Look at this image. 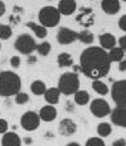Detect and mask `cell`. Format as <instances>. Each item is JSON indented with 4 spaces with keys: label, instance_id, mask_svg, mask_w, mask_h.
Segmentation results:
<instances>
[{
    "label": "cell",
    "instance_id": "obj_10",
    "mask_svg": "<svg viewBox=\"0 0 126 146\" xmlns=\"http://www.w3.org/2000/svg\"><path fill=\"white\" fill-rule=\"evenodd\" d=\"M77 40V32L68 27H61L57 32V41L61 45H70Z\"/></svg>",
    "mask_w": 126,
    "mask_h": 146
},
{
    "label": "cell",
    "instance_id": "obj_36",
    "mask_svg": "<svg viewBox=\"0 0 126 146\" xmlns=\"http://www.w3.org/2000/svg\"><path fill=\"white\" fill-rule=\"evenodd\" d=\"M112 146H126V140L125 139H117L113 141Z\"/></svg>",
    "mask_w": 126,
    "mask_h": 146
},
{
    "label": "cell",
    "instance_id": "obj_12",
    "mask_svg": "<svg viewBox=\"0 0 126 146\" xmlns=\"http://www.w3.org/2000/svg\"><path fill=\"white\" fill-rule=\"evenodd\" d=\"M111 122L117 127L126 128V106H116L111 110Z\"/></svg>",
    "mask_w": 126,
    "mask_h": 146
},
{
    "label": "cell",
    "instance_id": "obj_14",
    "mask_svg": "<svg viewBox=\"0 0 126 146\" xmlns=\"http://www.w3.org/2000/svg\"><path fill=\"white\" fill-rule=\"evenodd\" d=\"M39 117H40V121L43 122H46V123H50V122H53L54 119L57 118V109L54 105H50V104H46V105H44L43 108L40 109V111H39Z\"/></svg>",
    "mask_w": 126,
    "mask_h": 146
},
{
    "label": "cell",
    "instance_id": "obj_27",
    "mask_svg": "<svg viewBox=\"0 0 126 146\" xmlns=\"http://www.w3.org/2000/svg\"><path fill=\"white\" fill-rule=\"evenodd\" d=\"M13 35V30L10 25H5V23H0V41L9 40Z\"/></svg>",
    "mask_w": 126,
    "mask_h": 146
},
{
    "label": "cell",
    "instance_id": "obj_23",
    "mask_svg": "<svg viewBox=\"0 0 126 146\" xmlns=\"http://www.w3.org/2000/svg\"><path fill=\"white\" fill-rule=\"evenodd\" d=\"M46 88H48V87H46L45 82H44V81H40V80L34 81V82L31 83V86H30L31 92H32L34 95H36V96L44 95V92L46 91Z\"/></svg>",
    "mask_w": 126,
    "mask_h": 146
},
{
    "label": "cell",
    "instance_id": "obj_21",
    "mask_svg": "<svg viewBox=\"0 0 126 146\" xmlns=\"http://www.w3.org/2000/svg\"><path fill=\"white\" fill-rule=\"evenodd\" d=\"M107 53H108V58H109V62H111V63H113V62L115 63H120L125 56V51L122 50L120 46L119 48L115 46V48H112L111 50L107 51Z\"/></svg>",
    "mask_w": 126,
    "mask_h": 146
},
{
    "label": "cell",
    "instance_id": "obj_30",
    "mask_svg": "<svg viewBox=\"0 0 126 146\" xmlns=\"http://www.w3.org/2000/svg\"><path fill=\"white\" fill-rule=\"evenodd\" d=\"M85 146H106V142L103 141L102 137H90V139L86 140Z\"/></svg>",
    "mask_w": 126,
    "mask_h": 146
},
{
    "label": "cell",
    "instance_id": "obj_11",
    "mask_svg": "<svg viewBox=\"0 0 126 146\" xmlns=\"http://www.w3.org/2000/svg\"><path fill=\"white\" fill-rule=\"evenodd\" d=\"M77 131V124L71 118H63L58 124V132L64 137L73 136Z\"/></svg>",
    "mask_w": 126,
    "mask_h": 146
},
{
    "label": "cell",
    "instance_id": "obj_22",
    "mask_svg": "<svg viewBox=\"0 0 126 146\" xmlns=\"http://www.w3.org/2000/svg\"><path fill=\"white\" fill-rule=\"evenodd\" d=\"M57 64L61 68H67V67L73 66V58L68 53H61L57 56Z\"/></svg>",
    "mask_w": 126,
    "mask_h": 146
},
{
    "label": "cell",
    "instance_id": "obj_42",
    "mask_svg": "<svg viewBox=\"0 0 126 146\" xmlns=\"http://www.w3.org/2000/svg\"><path fill=\"white\" fill-rule=\"evenodd\" d=\"M0 51H1V41H0Z\"/></svg>",
    "mask_w": 126,
    "mask_h": 146
},
{
    "label": "cell",
    "instance_id": "obj_13",
    "mask_svg": "<svg viewBox=\"0 0 126 146\" xmlns=\"http://www.w3.org/2000/svg\"><path fill=\"white\" fill-rule=\"evenodd\" d=\"M57 9L61 15H72L77 9V3L76 0H59Z\"/></svg>",
    "mask_w": 126,
    "mask_h": 146
},
{
    "label": "cell",
    "instance_id": "obj_41",
    "mask_svg": "<svg viewBox=\"0 0 126 146\" xmlns=\"http://www.w3.org/2000/svg\"><path fill=\"white\" fill-rule=\"evenodd\" d=\"M67 110L68 111H72L73 110V105H72V104L70 105V103H67Z\"/></svg>",
    "mask_w": 126,
    "mask_h": 146
},
{
    "label": "cell",
    "instance_id": "obj_15",
    "mask_svg": "<svg viewBox=\"0 0 126 146\" xmlns=\"http://www.w3.org/2000/svg\"><path fill=\"white\" fill-rule=\"evenodd\" d=\"M101 7H102V10L106 14H109V15L117 14L120 12V9H121L120 0H102Z\"/></svg>",
    "mask_w": 126,
    "mask_h": 146
},
{
    "label": "cell",
    "instance_id": "obj_29",
    "mask_svg": "<svg viewBox=\"0 0 126 146\" xmlns=\"http://www.w3.org/2000/svg\"><path fill=\"white\" fill-rule=\"evenodd\" d=\"M14 101L15 104H18V105H25V104L28 103V100H30V96H28V94L26 92H22V91H19V92L17 94V95L14 96Z\"/></svg>",
    "mask_w": 126,
    "mask_h": 146
},
{
    "label": "cell",
    "instance_id": "obj_1",
    "mask_svg": "<svg viewBox=\"0 0 126 146\" xmlns=\"http://www.w3.org/2000/svg\"><path fill=\"white\" fill-rule=\"evenodd\" d=\"M81 72L90 80H101L106 77L111 69L108 53L101 46L86 48L80 55Z\"/></svg>",
    "mask_w": 126,
    "mask_h": 146
},
{
    "label": "cell",
    "instance_id": "obj_7",
    "mask_svg": "<svg viewBox=\"0 0 126 146\" xmlns=\"http://www.w3.org/2000/svg\"><path fill=\"white\" fill-rule=\"evenodd\" d=\"M19 123H21V127L25 131L27 132L36 131L39 128V126H40V117H39V114L36 111L28 110L22 114Z\"/></svg>",
    "mask_w": 126,
    "mask_h": 146
},
{
    "label": "cell",
    "instance_id": "obj_20",
    "mask_svg": "<svg viewBox=\"0 0 126 146\" xmlns=\"http://www.w3.org/2000/svg\"><path fill=\"white\" fill-rule=\"evenodd\" d=\"M73 100H75V103L77 104V105L84 106V105H86V104H89V101H90V95H89V92L85 90H78L73 94Z\"/></svg>",
    "mask_w": 126,
    "mask_h": 146
},
{
    "label": "cell",
    "instance_id": "obj_24",
    "mask_svg": "<svg viewBox=\"0 0 126 146\" xmlns=\"http://www.w3.org/2000/svg\"><path fill=\"white\" fill-rule=\"evenodd\" d=\"M91 87H93V90L101 96H104L109 92L108 86H107L102 80H94L93 82H91Z\"/></svg>",
    "mask_w": 126,
    "mask_h": 146
},
{
    "label": "cell",
    "instance_id": "obj_3",
    "mask_svg": "<svg viewBox=\"0 0 126 146\" xmlns=\"http://www.w3.org/2000/svg\"><path fill=\"white\" fill-rule=\"evenodd\" d=\"M58 87L59 92L62 95L70 96L73 95L76 91L80 90V78H78V74L73 72H64L61 74L58 80Z\"/></svg>",
    "mask_w": 126,
    "mask_h": 146
},
{
    "label": "cell",
    "instance_id": "obj_38",
    "mask_svg": "<svg viewBox=\"0 0 126 146\" xmlns=\"http://www.w3.org/2000/svg\"><path fill=\"white\" fill-rule=\"evenodd\" d=\"M36 60H38V59H36L35 56H32V55H31V56H28V59H27V63H28V64H34V63H36Z\"/></svg>",
    "mask_w": 126,
    "mask_h": 146
},
{
    "label": "cell",
    "instance_id": "obj_17",
    "mask_svg": "<svg viewBox=\"0 0 126 146\" xmlns=\"http://www.w3.org/2000/svg\"><path fill=\"white\" fill-rule=\"evenodd\" d=\"M99 44H101V48L107 51V50H111L112 48L116 46L117 40L112 33L104 32V33H101V36H99Z\"/></svg>",
    "mask_w": 126,
    "mask_h": 146
},
{
    "label": "cell",
    "instance_id": "obj_40",
    "mask_svg": "<svg viewBox=\"0 0 126 146\" xmlns=\"http://www.w3.org/2000/svg\"><path fill=\"white\" fill-rule=\"evenodd\" d=\"M66 146H81V145L78 144V142H75V141H73V142H68V144L66 145Z\"/></svg>",
    "mask_w": 126,
    "mask_h": 146
},
{
    "label": "cell",
    "instance_id": "obj_33",
    "mask_svg": "<svg viewBox=\"0 0 126 146\" xmlns=\"http://www.w3.org/2000/svg\"><path fill=\"white\" fill-rule=\"evenodd\" d=\"M119 27H120V30H122L126 32V14H124L119 19Z\"/></svg>",
    "mask_w": 126,
    "mask_h": 146
},
{
    "label": "cell",
    "instance_id": "obj_2",
    "mask_svg": "<svg viewBox=\"0 0 126 146\" xmlns=\"http://www.w3.org/2000/svg\"><path fill=\"white\" fill-rule=\"evenodd\" d=\"M22 88L21 77L13 71L0 72V96L10 98L15 96Z\"/></svg>",
    "mask_w": 126,
    "mask_h": 146
},
{
    "label": "cell",
    "instance_id": "obj_19",
    "mask_svg": "<svg viewBox=\"0 0 126 146\" xmlns=\"http://www.w3.org/2000/svg\"><path fill=\"white\" fill-rule=\"evenodd\" d=\"M59 98H61V92H59L58 87L46 88V91L44 92V99H45L46 104H50V105H56V104H58Z\"/></svg>",
    "mask_w": 126,
    "mask_h": 146
},
{
    "label": "cell",
    "instance_id": "obj_26",
    "mask_svg": "<svg viewBox=\"0 0 126 146\" xmlns=\"http://www.w3.org/2000/svg\"><path fill=\"white\" fill-rule=\"evenodd\" d=\"M97 133H98V137H108L109 135L112 133V126L111 123H107V122H102L97 126Z\"/></svg>",
    "mask_w": 126,
    "mask_h": 146
},
{
    "label": "cell",
    "instance_id": "obj_5",
    "mask_svg": "<svg viewBox=\"0 0 126 146\" xmlns=\"http://www.w3.org/2000/svg\"><path fill=\"white\" fill-rule=\"evenodd\" d=\"M36 45L38 44L35 37H32L30 33H21L14 41V49L23 55H31L36 50Z\"/></svg>",
    "mask_w": 126,
    "mask_h": 146
},
{
    "label": "cell",
    "instance_id": "obj_6",
    "mask_svg": "<svg viewBox=\"0 0 126 146\" xmlns=\"http://www.w3.org/2000/svg\"><path fill=\"white\" fill-rule=\"evenodd\" d=\"M111 95L116 106H126V80L113 82Z\"/></svg>",
    "mask_w": 126,
    "mask_h": 146
},
{
    "label": "cell",
    "instance_id": "obj_32",
    "mask_svg": "<svg viewBox=\"0 0 126 146\" xmlns=\"http://www.w3.org/2000/svg\"><path fill=\"white\" fill-rule=\"evenodd\" d=\"M8 127H9L8 122L5 119L0 118V135H4L5 132H8Z\"/></svg>",
    "mask_w": 126,
    "mask_h": 146
},
{
    "label": "cell",
    "instance_id": "obj_35",
    "mask_svg": "<svg viewBox=\"0 0 126 146\" xmlns=\"http://www.w3.org/2000/svg\"><path fill=\"white\" fill-rule=\"evenodd\" d=\"M119 71L120 72H125L126 71V55L124 56V59L119 63Z\"/></svg>",
    "mask_w": 126,
    "mask_h": 146
},
{
    "label": "cell",
    "instance_id": "obj_25",
    "mask_svg": "<svg viewBox=\"0 0 126 146\" xmlns=\"http://www.w3.org/2000/svg\"><path fill=\"white\" fill-rule=\"evenodd\" d=\"M77 40L85 44V45H90L94 41V33L89 30H82L80 32H77Z\"/></svg>",
    "mask_w": 126,
    "mask_h": 146
},
{
    "label": "cell",
    "instance_id": "obj_16",
    "mask_svg": "<svg viewBox=\"0 0 126 146\" xmlns=\"http://www.w3.org/2000/svg\"><path fill=\"white\" fill-rule=\"evenodd\" d=\"M1 146H22V139L15 132H5L1 137Z\"/></svg>",
    "mask_w": 126,
    "mask_h": 146
},
{
    "label": "cell",
    "instance_id": "obj_39",
    "mask_svg": "<svg viewBox=\"0 0 126 146\" xmlns=\"http://www.w3.org/2000/svg\"><path fill=\"white\" fill-rule=\"evenodd\" d=\"M23 142H25L26 145H31L32 144V139H31V137H25V139H23V141H22V144Z\"/></svg>",
    "mask_w": 126,
    "mask_h": 146
},
{
    "label": "cell",
    "instance_id": "obj_18",
    "mask_svg": "<svg viewBox=\"0 0 126 146\" xmlns=\"http://www.w3.org/2000/svg\"><path fill=\"white\" fill-rule=\"evenodd\" d=\"M26 27L30 28V30L34 32L35 37L40 38V40H44V38L48 36V28L41 26L40 23H36V22H34V21H30V22L26 23Z\"/></svg>",
    "mask_w": 126,
    "mask_h": 146
},
{
    "label": "cell",
    "instance_id": "obj_9",
    "mask_svg": "<svg viewBox=\"0 0 126 146\" xmlns=\"http://www.w3.org/2000/svg\"><path fill=\"white\" fill-rule=\"evenodd\" d=\"M94 21H95V14L93 9L88 7H81L78 14L76 15V22L84 27H90L94 25Z\"/></svg>",
    "mask_w": 126,
    "mask_h": 146
},
{
    "label": "cell",
    "instance_id": "obj_37",
    "mask_svg": "<svg viewBox=\"0 0 126 146\" xmlns=\"http://www.w3.org/2000/svg\"><path fill=\"white\" fill-rule=\"evenodd\" d=\"M5 12H7V5L3 0H0V17H3L5 14Z\"/></svg>",
    "mask_w": 126,
    "mask_h": 146
},
{
    "label": "cell",
    "instance_id": "obj_43",
    "mask_svg": "<svg viewBox=\"0 0 126 146\" xmlns=\"http://www.w3.org/2000/svg\"><path fill=\"white\" fill-rule=\"evenodd\" d=\"M122 1H125V3H126V0H122Z\"/></svg>",
    "mask_w": 126,
    "mask_h": 146
},
{
    "label": "cell",
    "instance_id": "obj_34",
    "mask_svg": "<svg viewBox=\"0 0 126 146\" xmlns=\"http://www.w3.org/2000/svg\"><path fill=\"white\" fill-rule=\"evenodd\" d=\"M119 45H120V48L122 49V50L126 53V35H124L122 37H120V40H119Z\"/></svg>",
    "mask_w": 126,
    "mask_h": 146
},
{
    "label": "cell",
    "instance_id": "obj_31",
    "mask_svg": "<svg viewBox=\"0 0 126 146\" xmlns=\"http://www.w3.org/2000/svg\"><path fill=\"white\" fill-rule=\"evenodd\" d=\"M10 66H12V68H18V67L21 66V58L18 55H14L10 58Z\"/></svg>",
    "mask_w": 126,
    "mask_h": 146
},
{
    "label": "cell",
    "instance_id": "obj_8",
    "mask_svg": "<svg viewBox=\"0 0 126 146\" xmlns=\"http://www.w3.org/2000/svg\"><path fill=\"white\" fill-rule=\"evenodd\" d=\"M90 113L97 118H104L111 114V106L104 99H94L90 103Z\"/></svg>",
    "mask_w": 126,
    "mask_h": 146
},
{
    "label": "cell",
    "instance_id": "obj_4",
    "mask_svg": "<svg viewBox=\"0 0 126 146\" xmlns=\"http://www.w3.org/2000/svg\"><path fill=\"white\" fill-rule=\"evenodd\" d=\"M38 18L41 26H44L45 28H53L57 27L61 22V13L58 12L57 7L45 5L39 10Z\"/></svg>",
    "mask_w": 126,
    "mask_h": 146
},
{
    "label": "cell",
    "instance_id": "obj_28",
    "mask_svg": "<svg viewBox=\"0 0 126 146\" xmlns=\"http://www.w3.org/2000/svg\"><path fill=\"white\" fill-rule=\"evenodd\" d=\"M36 51H38V54L39 55H41V56L49 55L50 51H52L50 42H48V41H43V42L38 44V45H36Z\"/></svg>",
    "mask_w": 126,
    "mask_h": 146
}]
</instances>
